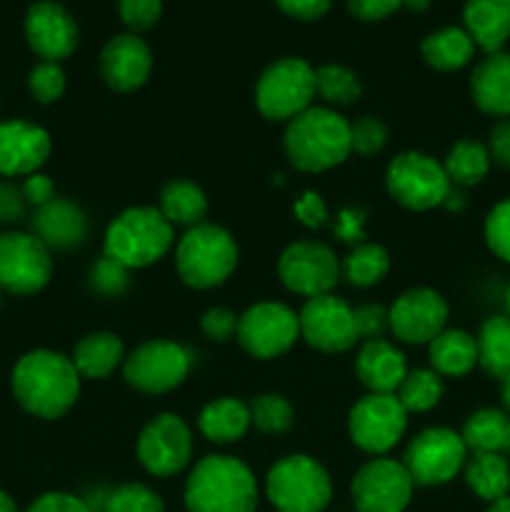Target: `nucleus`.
I'll list each match as a JSON object with an SVG mask.
<instances>
[{"label": "nucleus", "mask_w": 510, "mask_h": 512, "mask_svg": "<svg viewBox=\"0 0 510 512\" xmlns=\"http://www.w3.org/2000/svg\"><path fill=\"white\" fill-rule=\"evenodd\" d=\"M428 358L438 375L463 378L478 365V343L465 330L445 328L428 343Z\"/></svg>", "instance_id": "nucleus-28"}, {"label": "nucleus", "mask_w": 510, "mask_h": 512, "mask_svg": "<svg viewBox=\"0 0 510 512\" xmlns=\"http://www.w3.org/2000/svg\"><path fill=\"white\" fill-rule=\"evenodd\" d=\"M465 485L475 498L498 503L510 495V460L500 453H468L463 465Z\"/></svg>", "instance_id": "nucleus-29"}, {"label": "nucleus", "mask_w": 510, "mask_h": 512, "mask_svg": "<svg viewBox=\"0 0 510 512\" xmlns=\"http://www.w3.org/2000/svg\"><path fill=\"white\" fill-rule=\"evenodd\" d=\"M28 90L35 103L40 105H50L63 98L65 73L60 68V63L40 60L38 65H33V70L28 73Z\"/></svg>", "instance_id": "nucleus-40"}, {"label": "nucleus", "mask_w": 510, "mask_h": 512, "mask_svg": "<svg viewBox=\"0 0 510 512\" xmlns=\"http://www.w3.org/2000/svg\"><path fill=\"white\" fill-rule=\"evenodd\" d=\"M348 3L350 15L365 23H375V20H385L403 8V0H345Z\"/></svg>", "instance_id": "nucleus-50"}, {"label": "nucleus", "mask_w": 510, "mask_h": 512, "mask_svg": "<svg viewBox=\"0 0 510 512\" xmlns=\"http://www.w3.org/2000/svg\"><path fill=\"white\" fill-rule=\"evenodd\" d=\"M25 210H28V200H25L20 185L0 180V225L18 223Z\"/></svg>", "instance_id": "nucleus-49"}, {"label": "nucleus", "mask_w": 510, "mask_h": 512, "mask_svg": "<svg viewBox=\"0 0 510 512\" xmlns=\"http://www.w3.org/2000/svg\"><path fill=\"white\" fill-rule=\"evenodd\" d=\"M500 400H503L505 413L510 415V375L503 380V388H500Z\"/></svg>", "instance_id": "nucleus-58"}, {"label": "nucleus", "mask_w": 510, "mask_h": 512, "mask_svg": "<svg viewBox=\"0 0 510 512\" xmlns=\"http://www.w3.org/2000/svg\"><path fill=\"white\" fill-rule=\"evenodd\" d=\"M20 190H23L28 205H35V208H43L45 203H50V200L55 198L53 180L43 173L28 175V178L23 180V185H20Z\"/></svg>", "instance_id": "nucleus-53"}, {"label": "nucleus", "mask_w": 510, "mask_h": 512, "mask_svg": "<svg viewBox=\"0 0 510 512\" xmlns=\"http://www.w3.org/2000/svg\"><path fill=\"white\" fill-rule=\"evenodd\" d=\"M420 53L430 68L440 70V73H455L473 60L475 43L465 28L445 25V28L425 35L420 43Z\"/></svg>", "instance_id": "nucleus-30"}, {"label": "nucleus", "mask_w": 510, "mask_h": 512, "mask_svg": "<svg viewBox=\"0 0 510 512\" xmlns=\"http://www.w3.org/2000/svg\"><path fill=\"white\" fill-rule=\"evenodd\" d=\"M300 338L320 353H345L358 343L355 308L338 295L310 298L298 313Z\"/></svg>", "instance_id": "nucleus-17"}, {"label": "nucleus", "mask_w": 510, "mask_h": 512, "mask_svg": "<svg viewBox=\"0 0 510 512\" xmlns=\"http://www.w3.org/2000/svg\"><path fill=\"white\" fill-rule=\"evenodd\" d=\"M0 305H3V290H0Z\"/></svg>", "instance_id": "nucleus-62"}, {"label": "nucleus", "mask_w": 510, "mask_h": 512, "mask_svg": "<svg viewBox=\"0 0 510 512\" xmlns=\"http://www.w3.org/2000/svg\"><path fill=\"white\" fill-rule=\"evenodd\" d=\"M488 512H510V495H505L503 500H498V503L490 505Z\"/></svg>", "instance_id": "nucleus-59"}, {"label": "nucleus", "mask_w": 510, "mask_h": 512, "mask_svg": "<svg viewBox=\"0 0 510 512\" xmlns=\"http://www.w3.org/2000/svg\"><path fill=\"white\" fill-rule=\"evenodd\" d=\"M48 155V130L28 120L0 123V178H28L40 173Z\"/></svg>", "instance_id": "nucleus-21"}, {"label": "nucleus", "mask_w": 510, "mask_h": 512, "mask_svg": "<svg viewBox=\"0 0 510 512\" xmlns=\"http://www.w3.org/2000/svg\"><path fill=\"white\" fill-rule=\"evenodd\" d=\"M188 512H255L258 483L248 465L230 455H205L185 480Z\"/></svg>", "instance_id": "nucleus-2"}, {"label": "nucleus", "mask_w": 510, "mask_h": 512, "mask_svg": "<svg viewBox=\"0 0 510 512\" xmlns=\"http://www.w3.org/2000/svg\"><path fill=\"white\" fill-rule=\"evenodd\" d=\"M490 165H493V160H490L488 145L478 143V140L463 138L448 150V158H445L443 168L450 185L465 190L483 183L485 175L490 173Z\"/></svg>", "instance_id": "nucleus-34"}, {"label": "nucleus", "mask_w": 510, "mask_h": 512, "mask_svg": "<svg viewBox=\"0 0 510 512\" xmlns=\"http://www.w3.org/2000/svg\"><path fill=\"white\" fill-rule=\"evenodd\" d=\"M363 210L348 208L338 215V223H335V233H338L340 240L345 243H360L363 240Z\"/></svg>", "instance_id": "nucleus-54"}, {"label": "nucleus", "mask_w": 510, "mask_h": 512, "mask_svg": "<svg viewBox=\"0 0 510 512\" xmlns=\"http://www.w3.org/2000/svg\"><path fill=\"white\" fill-rule=\"evenodd\" d=\"M265 495L278 512H325L333 498V483L318 460L295 453L268 470Z\"/></svg>", "instance_id": "nucleus-6"}, {"label": "nucleus", "mask_w": 510, "mask_h": 512, "mask_svg": "<svg viewBox=\"0 0 510 512\" xmlns=\"http://www.w3.org/2000/svg\"><path fill=\"white\" fill-rule=\"evenodd\" d=\"M478 365L495 380L510 375V315H490L478 330Z\"/></svg>", "instance_id": "nucleus-33"}, {"label": "nucleus", "mask_w": 510, "mask_h": 512, "mask_svg": "<svg viewBox=\"0 0 510 512\" xmlns=\"http://www.w3.org/2000/svg\"><path fill=\"white\" fill-rule=\"evenodd\" d=\"M360 93V78L345 65L325 63L315 68V95H320L328 105H353Z\"/></svg>", "instance_id": "nucleus-37"}, {"label": "nucleus", "mask_w": 510, "mask_h": 512, "mask_svg": "<svg viewBox=\"0 0 510 512\" xmlns=\"http://www.w3.org/2000/svg\"><path fill=\"white\" fill-rule=\"evenodd\" d=\"M250 408V423L265 435H283L293 428V405L275 393H263L253 398Z\"/></svg>", "instance_id": "nucleus-38"}, {"label": "nucleus", "mask_w": 510, "mask_h": 512, "mask_svg": "<svg viewBox=\"0 0 510 512\" xmlns=\"http://www.w3.org/2000/svg\"><path fill=\"white\" fill-rule=\"evenodd\" d=\"M390 255L383 245L358 243L348 255H345L340 273L345 275L353 288H373L388 275Z\"/></svg>", "instance_id": "nucleus-35"}, {"label": "nucleus", "mask_w": 510, "mask_h": 512, "mask_svg": "<svg viewBox=\"0 0 510 512\" xmlns=\"http://www.w3.org/2000/svg\"><path fill=\"white\" fill-rule=\"evenodd\" d=\"M90 285L100 295H120L128 288V268L103 255L90 270Z\"/></svg>", "instance_id": "nucleus-44"}, {"label": "nucleus", "mask_w": 510, "mask_h": 512, "mask_svg": "<svg viewBox=\"0 0 510 512\" xmlns=\"http://www.w3.org/2000/svg\"><path fill=\"white\" fill-rule=\"evenodd\" d=\"M33 233L48 245L50 250L78 248L88 235V218L75 203L63 198H53L38 208L33 218Z\"/></svg>", "instance_id": "nucleus-24"}, {"label": "nucleus", "mask_w": 510, "mask_h": 512, "mask_svg": "<svg viewBox=\"0 0 510 512\" xmlns=\"http://www.w3.org/2000/svg\"><path fill=\"white\" fill-rule=\"evenodd\" d=\"M25 512H93V510H90V505L85 503L83 498H78V495L55 490V493H45L40 495L38 500H33Z\"/></svg>", "instance_id": "nucleus-48"}, {"label": "nucleus", "mask_w": 510, "mask_h": 512, "mask_svg": "<svg viewBox=\"0 0 510 512\" xmlns=\"http://www.w3.org/2000/svg\"><path fill=\"white\" fill-rule=\"evenodd\" d=\"M240 250L233 235L213 223L188 228L175 248V270L188 288L210 290L223 285L238 268Z\"/></svg>", "instance_id": "nucleus-5"}, {"label": "nucleus", "mask_w": 510, "mask_h": 512, "mask_svg": "<svg viewBox=\"0 0 510 512\" xmlns=\"http://www.w3.org/2000/svg\"><path fill=\"white\" fill-rule=\"evenodd\" d=\"M158 210L173 228H195L205 223L208 215V198L203 190L190 180H170L160 188Z\"/></svg>", "instance_id": "nucleus-31"}, {"label": "nucleus", "mask_w": 510, "mask_h": 512, "mask_svg": "<svg viewBox=\"0 0 510 512\" xmlns=\"http://www.w3.org/2000/svg\"><path fill=\"white\" fill-rule=\"evenodd\" d=\"M238 318L233 310L228 308H210L205 310L203 318H200V330L205 333V338L215 340V343H228L230 338H235L238 333Z\"/></svg>", "instance_id": "nucleus-45"}, {"label": "nucleus", "mask_w": 510, "mask_h": 512, "mask_svg": "<svg viewBox=\"0 0 510 512\" xmlns=\"http://www.w3.org/2000/svg\"><path fill=\"white\" fill-rule=\"evenodd\" d=\"M0 512H18V505L5 490H0Z\"/></svg>", "instance_id": "nucleus-56"}, {"label": "nucleus", "mask_w": 510, "mask_h": 512, "mask_svg": "<svg viewBox=\"0 0 510 512\" xmlns=\"http://www.w3.org/2000/svg\"><path fill=\"white\" fill-rule=\"evenodd\" d=\"M98 65L108 88L133 93L148 83L153 73V53L140 35L120 33L103 45Z\"/></svg>", "instance_id": "nucleus-20"}, {"label": "nucleus", "mask_w": 510, "mask_h": 512, "mask_svg": "<svg viewBox=\"0 0 510 512\" xmlns=\"http://www.w3.org/2000/svg\"><path fill=\"white\" fill-rule=\"evenodd\" d=\"M488 153L498 168L510 170V118L498 120V123L490 128L488 138Z\"/></svg>", "instance_id": "nucleus-52"}, {"label": "nucleus", "mask_w": 510, "mask_h": 512, "mask_svg": "<svg viewBox=\"0 0 510 512\" xmlns=\"http://www.w3.org/2000/svg\"><path fill=\"white\" fill-rule=\"evenodd\" d=\"M10 390L25 413L40 420H58L80 395V373L73 360L55 350H30L10 373Z\"/></svg>", "instance_id": "nucleus-1"}, {"label": "nucleus", "mask_w": 510, "mask_h": 512, "mask_svg": "<svg viewBox=\"0 0 510 512\" xmlns=\"http://www.w3.org/2000/svg\"><path fill=\"white\" fill-rule=\"evenodd\" d=\"M285 15L295 20H303V23H310V20H320L330 10V3L333 0H273Z\"/></svg>", "instance_id": "nucleus-51"}, {"label": "nucleus", "mask_w": 510, "mask_h": 512, "mask_svg": "<svg viewBox=\"0 0 510 512\" xmlns=\"http://www.w3.org/2000/svg\"><path fill=\"white\" fill-rule=\"evenodd\" d=\"M53 250L35 233H0V290L10 295H35L50 283Z\"/></svg>", "instance_id": "nucleus-9"}, {"label": "nucleus", "mask_w": 510, "mask_h": 512, "mask_svg": "<svg viewBox=\"0 0 510 512\" xmlns=\"http://www.w3.org/2000/svg\"><path fill=\"white\" fill-rule=\"evenodd\" d=\"M443 208H448V210H463L465 208V195H463V188H450V193H448V198H445V203H443Z\"/></svg>", "instance_id": "nucleus-55"}, {"label": "nucleus", "mask_w": 510, "mask_h": 512, "mask_svg": "<svg viewBox=\"0 0 510 512\" xmlns=\"http://www.w3.org/2000/svg\"><path fill=\"white\" fill-rule=\"evenodd\" d=\"M278 275L290 293L310 300L333 293L340 280V263L325 243L298 240L280 253Z\"/></svg>", "instance_id": "nucleus-15"}, {"label": "nucleus", "mask_w": 510, "mask_h": 512, "mask_svg": "<svg viewBox=\"0 0 510 512\" xmlns=\"http://www.w3.org/2000/svg\"><path fill=\"white\" fill-rule=\"evenodd\" d=\"M293 213L295 218H298V223L310 230H318L328 223V205L323 203V198H320L315 190H305V193L300 195L298 203L293 205Z\"/></svg>", "instance_id": "nucleus-46"}, {"label": "nucleus", "mask_w": 510, "mask_h": 512, "mask_svg": "<svg viewBox=\"0 0 510 512\" xmlns=\"http://www.w3.org/2000/svg\"><path fill=\"white\" fill-rule=\"evenodd\" d=\"M465 460H468V448L460 433L450 428H425L405 448L403 465L413 485L438 488L450 483L463 470Z\"/></svg>", "instance_id": "nucleus-10"}, {"label": "nucleus", "mask_w": 510, "mask_h": 512, "mask_svg": "<svg viewBox=\"0 0 510 512\" xmlns=\"http://www.w3.org/2000/svg\"><path fill=\"white\" fill-rule=\"evenodd\" d=\"M283 148L290 165L303 173H323L345 163L350 150V123L325 105H310L288 123Z\"/></svg>", "instance_id": "nucleus-3"}, {"label": "nucleus", "mask_w": 510, "mask_h": 512, "mask_svg": "<svg viewBox=\"0 0 510 512\" xmlns=\"http://www.w3.org/2000/svg\"><path fill=\"white\" fill-rule=\"evenodd\" d=\"M355 325L360 340H375L388 330V310L383 305H360L355 308Z\"/></svg>", "instance_id": "nucleus-47"}, {"label": "nucleus", "mask_w": 510, "mask_h": 512, "mask_svg": "<svg viewBox=\"0 0 510 512\" xmlns=\"http://www.w3.org/2000/svg\"><path fill=\"white\" fill-rule=\"evenodd\" d=\"M250 408L243 400L218 398L200 410L198 430L215 445H233L250 430Z\"/></svg>", "instance_id": "nucleus-27"}, {"label": "nucleus", "mask_w": 510, "mask_h": 512, "mask_svg": "<svg viewBox=\"0 0 510 512\" xmlns=\"http://www.w3.org/2000/svg\"><path fill=\"white\" fill-rule=\"evenodd\" d=\"M235 338L250 358H280L300 338L298 313L283 303H255L238 318Z\"/></svg>", "instance_id": "nucleus-13"}, {"label": "nucleus", "mask_w": 510, "mask_h": 512, "mask_svg": "<svg viewBox=\"0 0 510 512\" xmlns=\"http://www.w3.org/2000/svg\"><path fill=\"white\" fill-rule=\"evenodd\" d=\"M470 98L480 113L490 118H510V53L495 50L470 73Z\"/></svg>", "instance_id": "nucleus-22"}, {"label": "nucleus", "mask_w": 510, "mask_h": 512, "mask_svg": "<svg viewBox=\"0 0 510 512\" xmlns=\"http://www.w3.org/2000/svg\"><path fill=\"white\" fill-rule=\"evenodd\" d=\"M175 228L158 208L135 205L110 220L103 238V255L128 270L148 268L173 248Z\"/></svg>", "instance_id": "nucleus-4"}, {"label": "nucleus", "mask_w": 510, "mask_h": 512, "mask_svg": "<svg viewBox=\"0 0 510 512\" xmlns=\"http://www.w3.org/2000/svg\"><path fill=\"white\" fill-rule=\"evenodd\" d=\"M503 455H505V458L510 460V435H508V443H505V450H503Z\"/></svg>", "instance_id": "nucleus-60"}, {"label": "nucleus", "mask_w": 510, "mask_h": 512, "mask_svg": "<svg viewBox=\"0 0 510 512\" xmlns=\"http://www.w3.org/2000/svg\"><path fill=\"white\" fill-rule=\"evenodd\" d=\"M408 428V410L395 393H368L350 408L348 435L363 453H390Z\"/></svg>", "instance_id": "nucleus-11"}, {"label": "nucleus", "mask_w": 510, "mask_h": 512, "mask_svg": "<svg viewBox=\"0 0 510 512\" xmlns=\"http://www.w3.org/2000/svg\"><path fill=\"white\" fill-rule=\"evenodd\" d=\"M190 373V353L173 340H145L123 360V378L145 395H163L183 385Z\"/></svg>", "instance_id": "nucleus-12"}, {"label": "nucleus", "mask_w": 510, "mask_h": 512, "mask_svg": "<svg viewBox=\"0 0 510 512\" xmlns=\"http://www.w3.org/2000/svg\"><path fill=\"white\" fill-rule=\"evenodd\" d=\"M313 98L315 68L303 58L275 60L255 83V105L263 118L275 123H290L313 105Z\"/></svg>", "instance_id": "nucleus-7"}, {"label": "nucleus", "mask_w": 510, "mask_h": 512, "mask_svg": "<svg viewBox=\"0 0 510 512\" xmlns=\"http://www.w3.org/2000/svg\"><path fill=\"white\" fill-rule=\"evenodd\" d=\"M385 188L390 198L408 210H433L445 203L450 193V180L443 163L433 155L405 150L390 160L385 170Z\"/></svg>", "instance_id": "nucleus-8"}, {"label": "nucleus", "mask_w": 510, "mask_h": 512, "mask_svg": "<svg viewBox=\"0 0 510 512\" xmlns=\"http://www.w3.org/2000/svg\"><path fill=\"white\" fill-rule=\"evenodd\" d=\"M510 435V415L500 408H480L465 420L460 438L468 453H500Z\"/></svg>", "instance_id": "nucleus-32"}, {"label": "nucleus", "mask_w": 510, "mask_h": 512, "mask_svg": "<svg viewBox=\"0 0 510 512\" xmlns=\"http://www.w3.org/2000/svg\"><path fill=\"white\" fill-rule=\"evenodd\" d=\"M463 28L475 48L485 53L503 50L510 40V0H465Z\"/></svg>", "instance_id": "nucleus-25"}, {"label": "nucleus", "mask_w": 510, "mask_h": 512, "mask_svg": "<svg viewBox=\"0 0 510 512\" xmlns=\"http://www.w3.org/2000/svg\"><path fill=\"white\" fill-rule=\"evenodd\" d=\"M395 395L408 413H428L443 398V380L433 368L408 370Z\"/></svg>", "instance_id": "nucleus-36"}, {"label": "nucleus", "mask_w": 510, "mask_h": 512, "mask_svg": "<svg viewBox=\"0 0 510 512\" xmlns=\"http://www.w3.org/2000/svg\"><path fill=\"white\" fill-rule=\"evenodd\" d=\"M163 498L143 483H123L108 490L100 512H163Z\"/></svg>", "instance_id": "nucleus-39"}, {"label": "nucleus", "mask_w": 510, "mask_h": 512, "mask_svg": "<svg viewBox=\"0 0 510 512\" xmlns=\"http://www.w3.org/2000/svg\"><path fill=\"white\" fill-rule=\"evenodd\" d=\"M70 360H73L80 378L105 380L110 378L120 365H123L125 360L123 340H120L115 333H90L78 340Z\"/></svg>", "instance_id": "nucleus-26"}, {"label": "nucleus", "mask_w": 510, "mask_h": 512, "mask_svg": "<svg viewBox=\"0 0 510 512\" xmlns=\"http://www.w3.org/2000/svg\"><path fill=\"white\" fill-rule=\"evenodd\" d=\"M403 5L408 10H413V13H425L430 5V0H403Z\"/></svg>", "instance_id": "nucleus-57"}, {"label": "nucleus", "mask_w": 510, "mask_h": 512, "mask_svg": "<svg viewBox=\"0 0 510 512\" xmlns=\"http://www.w3.org/2000/svg\"><path fill=\"white\" fill-rule=\"evenodd\" d=\"M355 375L370 393H398L408 375L405 355L385 338L365 340L355 358Z\"/></svg>", "instance_id": "nucleus-23"}, {"label": "nucleus", "mask_w": 510, "mask_h": 512, "mask_svg": "<svg viewBox=\"0 0 510 512\" xmlns=\"http://www.w3.org/2000/svg\"><path fill=\"white\" fill-rule=\"evenodd\" d=\"M23 30L30 50L40 60L60 63L78 48V23H75L73 13L58 0H38L30 5L23 20Z\"/></svg>", "instance_id": "nucleus-19"}, {"label": "nucleus", "mask_w": 510, "mask_h": 512, "mask_svg": "<svg viewBox=\"0 0 510 512\" xmlns=\"http://www.w3.org/2000/svg\"><path fill=\"white\" fill-rule=\"evenodd\" d=\"M388 143V128L383 120L373 118V115H363L355 123H350V150L363 158L378 155Z\"/></svg>", "instance_id": "nucleus-42"}, {"label": "nucleus", "mask_w": 510, "mask_h": 512, "mask_svg": "<svg viewBox=\"0 0 510 512\" xmlns=\"http://www.w3.org/2000/svg\"><path fill=\"white\" fill-rule=\"evenodd\" d=\"M483 233L490 253L510 265V198L500 200L498 205L490 208L483 225Z\"/></svg>", "instance_id": "nucleus-41"}, {"label": "nucleus", "mask_w": 510, "mask_h": 512, "mask_svg": "<svg viewBox=\"0 0 510 512\" xmlns=\"http://www.w3.org/2000/svg\"><path fill=\"white\" fill-rule=\"evenodd\" d=\"M505 305H508V315H510V285H508V293H505Z\"/></svg>", "instance_id": "nucleus-61"}, {"label": "nucleus", "mask_w": 510, "mask_h": 512, "mask_svg": "<svg viewBox=\"0 0 510 512\" xmlns=\"http://www.w3.org/2000/svg\"><path fill=\"white\" fill-rule=\"evenodd\" d=\"M135 455L153 478H173L183 473L193 455V435L175 413H160L140 430Z\"/></svg>", "instance_id": "nucleus-14"}, {"label": "nucleus", "mask_w": 510, "mask_h": 512, "mask_svg": "<svg viewBox=\"0 0 510 512\" xmlns=\"http://www.w3.org/2000/svg\"><path fill=\"white\" fill-rule=\"evenodd\" d=\"M413 488L403 463L393 458H373L350 480V500L355 512H405Z\"/></svg>", "instance_id": "nucleus-16"}, {"label": "nucleus", "mask_w": 510, "mask_h": 512, "mask_svg": "<svg viewBox=\"0 0 510 512\" xmlns=\"http://www.w3.org/2000/svg\"><path fill=\"white\" fill-rule=\"evenodd\" d=\"M118 15L128 33H145L155 28L163 15V0H118Z\"/></svg>", "instance_id": "nucleus-43"}, {"label": "nucleus", "mask_w": 510, "mask_h": 512, "mask_svg": "<svg viewBox=\"0 0 510 512\" xmlns=\"http://www.w3.org/2000/svg\"><path fill=\"white\" fill-rule=\"evenodd\" d=\"M448 323V303L433 288H410L390 305L388 330L410 345H428Z\"/></svg>", "instance_id": "nucleus-18"}]
</instances>
